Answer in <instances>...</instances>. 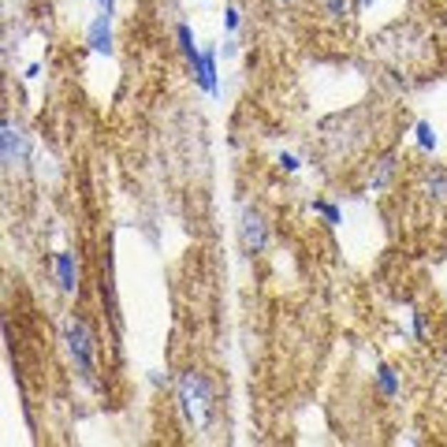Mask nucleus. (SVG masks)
Wrapping results in <instances>:
<instances>
[{
    "mask_svg": "<svg viewBox=\"0 0 447 447\" xmlns=\"http://www.w3.org/2000/svg\"><path fill=\"white\" fill-rule=\"evenodd\" d=\"M309 209L317 212V217H321L328 227H339V224H343V209H339V205H332V202H324V197H313Z\"/></svg>",
    "mask_w": 447,
    "mask_h": 447,
    "instance_id": "obj_10",
    "label": "nucleus"
},
{
    "mask_svg": "<svg viewBox=\"0 0 447 447\" xmlns=\"http://www.w3.org/2000/svg\"><path fill=\"white\" fill-rule=\"evenodd\" d=\"M209 410H212V388L205 373L187 369L179 376V413H183V421L190 428H202L209 421Z\"/></svg>",
    "mask_w": 447,
    "mask_h": 447,
    "instance_id": "obj_1",
    "label": "nucleus"
},
{
    "mask_svg": "<svg viewBox=\"0 0 447 447\" xmlns=\"http://www.w3.org/2000/svg\"><path fill=\"white\" fill-rule=\"evenodd\" d=\"M0 142H4V164L15 168L19 157H23V135L11 127V120H4V127H0Z\"/></svg>",
    "mask_w": 447,
    "mask_h": 447,
    "instance_id": "obj_7",
    "label": "nucleus"
},
{
    "mask_svg": "<svg viewBox=\"0 0 447 447\" xmlns=\"http://www.w3.org/2000/svg\"><path fill=\"white\" fill-rule=\"evenodd\" d=\"M175 41H179V53L187 56V63H194L197 56H202V48L194 45V34H190V26H187V23H179V26H175Z\"/></svg>",
    "mask_w": 447,
    "mask_h": 447,
    "instance_id": "obj_11",
    "label": "nucleus"
},
{
    "mask_svg": "<svg viewBox=\"0 0 447 447\" xmlns=\"http://www.w3.org/2000/svg\"><path fill=\"white\" fill-rule=\"evenodd\" d=\"M217 56H220V48H217V45H205V48H202V56L190 63V71H194V78H197V86H202L209 97H217V93H220V82H217Z\"/></svg>",
    "mask_w": 447,
    "mask_h": 447,
    "instance_id": "obj_4",
    "label": "nucleus"
},
{
    "mask_svg": "<svg viewBox=\"0 0 447 447\" xmlns=\"http://www.w3.org/2000/svg\"><path fill=\"white\" fill-rule=\"evenodd\" d=\"M413 135H418V149H425V153H433V149L440 145V138H436V127L428 123V120H418V127H413Z\"/></svg>",
    "mask_w": 447,
    "mask_h": 447,
    "instance_id": "obj_13",
    "label": "nucleus"
},
{
    "mask_svg": "<svg viewBox=\"0 0 447 447\" xmlns=\"http://www.w3.org/2000/svg\"><path fill=\"white\" fill-rule=\"evenodd\" d=\"M224 26H227V34H235V30L242 26V15H239L235 4H227V8H224Z\"/></svg>",
    "mask_w": 447,
    "mask_h": 447,
    "instance_id": "obj_16",
    "label": "nucleus"
},
{
    "mask_svg": "<svg viewBox=\"0 0 447 447\" xmlns=\"http://www.w3.org/2000/svg\"><path fill=\"white\" fill-rule=\"evenodd\" d=\"M413 339H418V343L428 339V317H425L421 309H413Z\"/></svg>",
    "mask_w": 447,
    "mask_h": 447,
    "instance_id": "obj_15",
    "label": "nucleus"
},
{
    "mask_svg": "<svg viewBox=\"0 0 447 447\" xmlns=\"http://www.w3.org/2000/svg\"><path fill=\"white\" fill-rule=\"evenodd\" d=\"M425 194L433 197V202H443L447 197V168L443 164H433V168L425 172Z\"/></svg>",
    "mask_w": 447,
    "mask_h": 447,
    "instance_id": "obj_8",
    "label": "nucleus"
},
{
    "mask_svg": "<svg viewBox=\"0 0 447 447\" xmlns=\"http://www.w3.org/2000/svg\"><path fill=\"white\" fill-rule=\"evenodd\" d=\"M391 175H395V157L384 153V157H380V164H376V175L369 179V190H384Z\"/></svg>",
    "mask_w": 447,
    "mask_h": 447,
    "instance_id": "obj_12",
    "label": "nucleus"
},
{
    "mask_svg": "<svg viewBox=\"0 0 447 447\" xmlns=\"http://www.w3.org/2000/svg\"><path fill=\"white\" fill-rule=\"evenodd\" d=\"M376 388H380V395H384V399H395V395L403 391L399 373H395L391 366H376Z\"/></svg>",
    "mask_w": 447,
    "mask_h": 447,
    "instance_id": "obj_9",
    "label": "nucleus"
},
{
    "mask_svg": "<svg viewBox=\"0 0 447 447\" xmlns=\"http://www.w3.org/2000/svg\"><path fill=\"white\" fill-rule=\"evenodd\" d=\"M93 4H97V8H101L105 15H112V11H115V0H93Z\"/></svg>",
    "mask_w": 447,
    "mask_h": 447,
    "instance_id": "obj_18",
    "label": "nucleus"
},
{
    "mask_svg": "<svg viewBox=\"0 0 447 447\" xmlns=\"http://www.w3.org/2000/svg\"><path fill=\"white\" fill-rule=\"evenodd\" d=\"M279 4H291V0H279Z\"/></svg>",
    "mask_w": 447,
    "mask_h": 447,
    "instance_id": "obj_20",
    "label": "nucleus"
},
{
    "mask_svg": "<svg viewBox=\"0 0 447 447\" xmlns=\"http://www.w3.org/2000/svg\"><path fill=\"white\" fill-rule=\"evenodd\" d=\"M276 164H279V172H287V175L302 168V160H298L294 153H279V157H276Z\"/></svg>",
    "mask_w": 447,
    "mask_h": 447,
    "instance_id": "obj_17",
    "label": "nucleus"
},
{
    "mask_svg": "<svg viewBox=\"0 0 447 447\" xmlns=\"http://www.w3.org/2000/svg\"><path fill=\"white\" fill-rule=\"evenodd\" d=\"M239 246L246 257H261L269 250V220L257 205H246L239 212Z\"/></svg>",
    "mask_w": 447,
    "mask_h": 447,
    "instance_id": "obj_3",
    "label": "nucleus"
},
{
    "mask_svg": "<svg viewBox=\"0 0 447 447\" xmlns=\"http://www.w3.org/2000/svg\"><path fill=\"white\" fill-rule=\"evenodd\" d=\"M86 45L93 48V53H101V56H112V15H97V19L90 23L86 30Z\"/></svg>",
    "mask_w": 447,
    "mask_h": 447,
    "instance_id": "obj_5",
    "label": "nucleus"
},
{
    "mask_svg": "<svg viewBox=\"0 0 447 447\" xmlns=\"http://www.w3.org/2000/svg\"><path fill=\"white\" fill-rule=\"evenodd\" d=\"M324 11H328V19H346L351 0H324Z\"/></svg>",
    "mask_w": 447,
    "mask_h": 447,
    "instance_id": "obj_14",
    "label": "nucleus"
},
{
    "mask_svg": "<svg viewBox=\"0 0 447 447\" xmlns=\"http://www.w3.org/2000/svg\"><path fill=\"white\" fill-rule=\"evenodd\" d=\"M63 343H68V354L75 361V369L82 380H93L97 373V343H93V332L90 324L82 317H71L68 324H63Z\"/></svg>",
    "mask_w": 447,
    "mask_h": 447,
    "instance_id": "obj_2",
    "label": "nucleus"
},
{
    "mask_svg": "<svg viewBox=\"0 0 447 447\" xmlns=\"http://www.w3.org/2000/svg\"><path fill=\"white\" fill-rule=\"evenodd\" d=\"M376 4V0H358V8H373Z\"/></svg>",
    "mask_w": 447,
    "mask_h": 447,
    "instance_id": "obj_19",
    "label": "nucleus"
},
{
    "mask_svg": "<svg viewBox=\"0 0 447 447\" xmlns=\"http://www.w3.org/2000/svg\"><path fill=\"white\" fill-rule=\"evenodd\" d=\"M53 269H56L60 291H63V294H75V291H78V264H75V254L60 250V254L53 257Z\"/></svg>",
    "mask_w": 447,
    "mask_h": 447,
    "instance_id": "obj_6",
    "label": "nucleus"
}]
</instances>
